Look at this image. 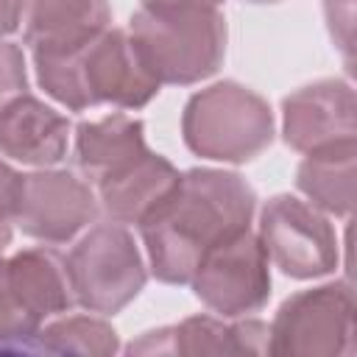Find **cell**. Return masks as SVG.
Wrapping results in <instances>:
<instances>
[{"label":"cell","instance_id":"6da1fadb","mask_svg":"<svg viewBox=\"0 0 357 357\" xmlns=\"http://www.w3.org/2000/svg\"><path fill=\"white\" fill-rule=\"evenodd\" d=\"M257 206L254 190L226 170H187L162 204L139 223L156 279L184 284L201 259L245 231Z\"/></svg>","mask_w":357,"mask_h":357},{"label":"cell","instance_id":"7a4b0ae2","mask_svg":"<svg viewBox=\"0 0 357 357\" xmlns=\"http://www.w3.org/2000/svg\"><path fill=\"white\" fill-rule=\"evenodd\" d=\"M33 61L45 92L73 112L98 103L139 109L159 92L126 31H103L75 53L33 56Z\"/></svg>","mask_w":357,"mask_h":357},{"label":"cell","instance_id":"3957f363","mask_svg":"<svg viewBox=\"0 0 357 357\" xmlns=\"http://www.w3.org/2000/svg\"><path fill=\"white\" fill-rule=\"evenodd\" d=\"M126 33L159 86L195 84L212 75L226 53V20L215 6H142Z\"/></svg>","mask_w":357,"mask_h":357},{"label":"cell","instance_id":"277c9868","mask_svg":"<svg viewBox=\"0 0 357 357\" xmlns=\"http://www.w3.org/2000/svg\"><path fill=\"white\" fill-rule=\"evenodd\" d=\"M181 131L187 148L204 159L248 162L271 145L273 117L257 92L223 81L190 98Z\"/></svg>","mask_w":357,"mask_h":357},{"label":"cell","instance_id":"5b68a950","mask_svg":"<svg viewBox=\"0 0 357 357\" xmlns=\"http://www.w3.org/2000/svg\"><path fill=\"white\" fill-rule=\"evenodd\" d=\"M67 262L47 248L0 257V349H31L45 318L73 307Z\"/></svg>","mask_w":357,"mask_h":357},{"label":"cell","instance_id":"8992f818","mask_svg":"<svg viewBox=\"0 0 357 357\" xmlns=\"http://www.w3.org/2000/svg\"><path fill=\"white\" fill-rule=\"evenodd\" d=\"M64 262L73 298L92 312L123 310L145 284V265L134 237L117 220L92 226Z\"/></svg>","mask_w":357,"mask_h":357},{"label":"cell","instance_id":"52a82bcc","mask_svg":"<svg viewBox=\"0 0 357 357\" xmlns=\"http://www.w3.org/2000/svg\"><path fill=\"white\" fill-rule=\"evenodd\" d=\"M354 293L335 282L290 296L268 326V351L279 357H340L354 343Z\"/></svg>","mask_w":357,"mask_h":357},{"label":"cell","instance_id":"ba28073f","mask_svg":"<svg viewBox=\"0 0 357 357\" xmlns=\"http://www.w3.org/2000/svg\"><path fill=\"white\" fill-rule=\"evenodd\" d=\"M259 243L265 257L287 276L315 279L337 265V237L329 220L293 195H276L259 215Z\"/></svg>","mask_w":357,"mask_h":357},{"label":"cell","instance_id":"9c48e42d","mask_svg":"<svg viewBox=\"0 0 357 357\" xmlns=\"http://www.w3.org/2000/svg\"><path fill=\"white\" fill-rule=\"evenodd\" d=\"M195 296L223 318L257 312L271 296L268 257L251 229L212 248L192 273Z\"/></svg>","mask_w":357,"mask_h":357},{"label":"cell","instance_id":"30bf717a","mask_svg":"<svg viewBox=\"0 0 357 357\" xmlns=\"http://www.w3.org/2000/svg\"><path fill=\"white\" fill-rule=\"evenodd\" d=\"M98 212L95 192L67 170L20 176L14 223L33 240L67 243Z\"/></svg>","mask_w":357,"mask_h":357},{"label":"cell","instance_id":"8fae6325","mask_svg":"<svg viewBox=\"0 0 357 357\" xmlns=\"http://www.w3.org/2000/svg\"><path fill=\"white\" fill-rule=\"evenodd\" d=\"M354 92L343 81H318L284 98V142L301 153L357 148Z\"/></svg>","mask_w":357,"mask_h":357},{"label":"cell","instance_id":"7c38bea8","mask_svg":"<svg viewBox=\"0 0 357 357\" xmlns=\"http://www.w3.org/2000/svg\"><path fill=\"white\" fill-rule=\"evenodd\" d=\"M33 56H67L109 31V0H31L22 14Z\"/></svg>","mask_w":357,"mask_h":357},{"label":"cell","instance_id":"4fadbf2b","mask_svg":"<svg viewBox=\"0 0 357 357\" xmlns=\"http://www.w3.org/2000/svg\"><path fill=\"white\" fill-rule=\"evenodd\" d=\"M271 329L262 321L223 324L209 315L187 318L170 329L148 332L131 351H173V354H262L268 351Z\"/></svg>","mask_w":357,"mask_h":357},{"label":"cell","instance_id":"5bb4252c","mask_svg":"<svg viewBox=\"0 0 357 357\" xmlns=\"http://www.w3.org/2000/svg\"><path fill=\"white\" fill-rule=\"evenodd\" d=\"M70 123L22 92L0 112V151L22 165H56L67 153Z\"/></svg>","mask_w":357,"mask_h":357},{"label":"cell","instance_id":"9a60e30c","mask_svg":"<svg viewBox=\"0 0 357 357\" xmlns=\"http://www.w3.org/2000/svg\"><path fill=\"white\" fill-rule=\"evenodd\" d=\"M178 170L159 153H145L126 170L100 178L98 201L117 223H142L178 181Z\"/></svg>","mask_w":357,"mask_h":357},{"label":"cell","instance_id":"2e32d148","mask_svg":"<svg viewBox=\"0 0 357 357\" xmlns=\"http://www.w3.org/2000/svg\"><path fill=\"white\" fill-rule=\"evenodd\" d=\"M148 153L142 123L128 114L81 123L75 128V162L89 181L109 178Z\"/></svg>","mask_w":357,"mask_h":357},{"label":"cell","instance_id":"e0dca14e","mask_svg":"<svg viewBox=\"0 0 357 357\" xmlns=\"http://www.w3.org/2000/svg\"><path fill=\"white\" fill-rule=\"evenodd\" d=\"M357 178V148H337L324 153H307L298 167V190L332 215H351Z\"/></svg>","mask_w":357,"mask_h":357},{"label":"cell","instance_id":"ac0fdd59","mask_svg":"<svg viewBox=\"0 0 357 357\" xmlns=\"http://www.w3.org/2000/svg\"><path fill=\"white\" fill-rule=\"evenodd\" d=\"M36 343L31 349L50 351V354H89V357H106L117 351V335L106 321L73 315L61 318L33 337Z\"/></svg>","mask_w":357,"mask_h":357},{"label":"cell","instance_id":"d6986e66","mask_svg":"<svg viewBox=\"0 0 357 357\" xmlns=\"http://www.w3.org/2000/svg\"><path fill=\"white\" fill-rule=\"evenodd\" d=\"M25 59L22 50L11 42L0 39V112L25 92Z\"/></svg>","mask_w":357,"mask_h":357},{"label":"cell","instance_id":"ffe728a7","mask_svg":"<svg viewBox=\"0 0 357 357\" xmlns=\"http://www.w3.org/2000/svg\"><path fill=\"white\" fill-rule=\"evenodd\" d=\"M17 184L20 173L0 162V257L11 243V223H14V204H17Z\"/></svg>","mask_w":357,"mask_h":357},{"label":"cell","instance_id":"44dd1931","mask_svg":"<svg viewBox=\"0 0 357 357\" xmlns=\"http://www.w3.org/2000/svg\"><path fill=\"white\" fill-rule=\"evenodd\" d=\"M326 17H329V28L335 31L337 25L343 28L340 33V47L351 64V0H326Z\"/></svg>","mask_w":357,"mask_h":357},{"label":"cell","instance_id":"7402d4cb","mask_svg":"<svg viewBox=\"0 0 357 357\" xmlns=\"http://www.w3.org/2000/svg\"><path fill=\"white\" fill-rule=\"evenodd\" d=\"M25 14V0H0V36L20 28Z\"/></svg>","mask_w":357,"mask_h":357},{"label":"cell","instance_id":"603a6c76","mask_svg":"<svg viewBox=\"0 0 357 357\" xmlns=\"http://www.w3.org/2000/svg\"><path fill=\"white\" fill-rule=\"evenodd\" d=\"M148 8H176V6H215L220 8V0H142Z\"/></svg>","mask_w":357,"mask_h":357},{"label":"cell","instance_id":"cb8c5ba5","mask_svg":"<svg viewBox=\"0 0 357 357\" xmlns=\"http://www.w3.org/2000/svg\"><path fill=\"white\" fill-rule=\"evenodd\" d=\"M251 3H276V0H251Z\"/></svg>","mask_w":357,"mask_h":357}]
</instances>
